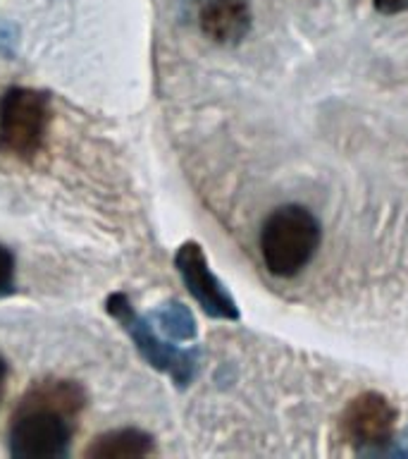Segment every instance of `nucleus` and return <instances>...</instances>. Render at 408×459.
I'll list each match as a JSON object with an SVG mask.
<instances>
[{"label": "nucleus", "instance_id": "nucleus-2", "mask_svg": "<svg viewBox=\"0 0 408 459\" xmlns=\"http://www.w3.org/2000/svg\"><path fill=\"white\" fill-rule=\"evenodd\" d=\"M72 416L27 393L10 426V455L14 459H57L67 455Z\"/></svg>", "mask_w": 408, "mask_h": 459}, {"label": "nucleus", "instance_id": "nucleus-9", "mask_svg": "<svg viewBox=\"0 0 408 459\" xmlns=\"http://www.w3.org/2000/svg\"><path fill=\"white\" fill-rule=\"evenodd\" d=\"M153 321L157 323L160 333L172 337V340H193L196 337V323H193L191 311L179 301H172V304L157 308L153 314Z\"/></svg>", "mask_w": 408, "mask_h": 459}, {"label": "nucleus", "instance_id": "nucleus-4", "mask_svg": "<svg viewBox=\"0 0 408 459\" xmlns=\"http://www.w3.org/2000/svg\"><path fill=\"white\" fill-rule=\"evenodd\" d=\"M107 314L122 323V328L134 340L136 350L141 351V357L153 368L167 373L179 387H186L191 383L196 376V366H199V351L179 350L174 344L160 340L156 330L150 328V323L132 308L127 294H113L107 299Z\"/></svg>", "mask_w": 408, "mask_h": 459}, {"label": "nucleus", "instance_id": "nucleus-12", "mask_svg": "<svg viewBox=\"0 0 408 459\" xmlns=\"http://www.w3.org/2000/svg\"><path fill=\"white\" fill-rule=\"evenodd\" d=\"M5 380H7V364H5V359L0 357V400H3V393H5Z\"/></svg>", "mask_w": 408, "mask_h": 459}, {"label": "nucleus", "instance_id": "nucleus-3", "mask_svg": "<svg viewBox=\"0 0 408 459\" xmlns=\"http://www.w3.org/2000/svg\"><path fill=\"white\" fill-rule=\"evenodd\" d=\"M50 122L48 96L27 86H13L0 99V151L31 160L46 142Z\"/></svg>", "mask_w": 408, "mask_h": 459}, {"label": "nucleus", "instance_id": "nucleus-5", "mask_svg": "<svg viewBox=\"0 0 408 459\" xmlns=\"http://www.w3.org/2000/svg\"><path fill=\"white\" fill-rule=\"evenodd\" d=\"M179 275L184 280L186 290L191 297L200 304L210 318H225V321H236L239 318V308H236L234 297L229 290L222 285V280L210 271L208 258L200 249V244L184 242L179 247L177 256H174Z\"/></svg>", "mask_w": 408, "mask_h": 459}, {"label": "nucleus", "instance_id": "nucleus-11", "mask_svg": "<svg viewBox=\"0 0 408 459\" xmlns=\"http://www.w3.org/2000/svg\"><path fill=\"white\" fill-rule=\"evenodd\" d=\"M375 7L382 14H399L408 10V0H375Z\"/></svg>", "mask_w": 408, "mask_h": 459}, {"label": "nucleus", "instance_id": "nucleus-7", "mask_svg": "<svg viewBox=\"0 0 408 459\" xmlns=\"http://www.w3.org/2000/svg\"><path fill=\"white\" fill-rule=\"evenodd\" d=\"M253 14L249 0H200L199 27L210 41L234 46L251 31Z\"/></svg>", "mask_w": 408, "mask_h": 459}, {"label": "nucleus", "instance_id": "nucleus-1", "mask_svg": "<svg viewBox=\"0 0 408 459\" xmlns=\"http://www.w3.org/2000/svg\"><path fill=\"white\" fill-rule=\"evenodd\" d=\"M320 237V221L306 206L275 208L260 228V254L268 271L277 278L299 275L313 261Z\"/></svg>", "mask_w": 408, "mask_h": 459}, {"label": "nucleus", "instance_id": "nucleus-8", "mask_svg": "<svg viewBox=\"0 0 408 459\" xmlns=\"http://www.w3.org/2000/svg\"><path fill=\"white\" fill-rule=\"evenodd\" d=\"M153 452V437L139 429H120L103 433L86 447L91 459H134L149 457Z\"/></svg>", "mask_w": 408, "mask_h": 459}, {"label": "nucleus", "instance_id": "nucleus-6", "mask_svg": "<svg viewBox=\"0 0 408 459\" xmlns=\"http://www.w3.org/2000/svg\"><path fill=\"white\" fill-rule=\"evenodd\" d=\"M396 423V409L385 394L363 393L349 402L342 414V433L356 447H379L389 443Z\"/></svg>", "mask_w": 408, "mask_h": 459}, {"label": "nucleus", "instance_id": "nucleus-10", "mask_svg": "<svg viewBox=\"0 0 408 459\" xmlns=\"http://www.w3.org/2000/svg\"><path fill=\"white\" fill-rule=\"evenodd\" d=\"M14 290V258L13 254L0 247V297H5Z\"/></svg>", "mask_w": 408, "mask_h": 459}]
</instances>
